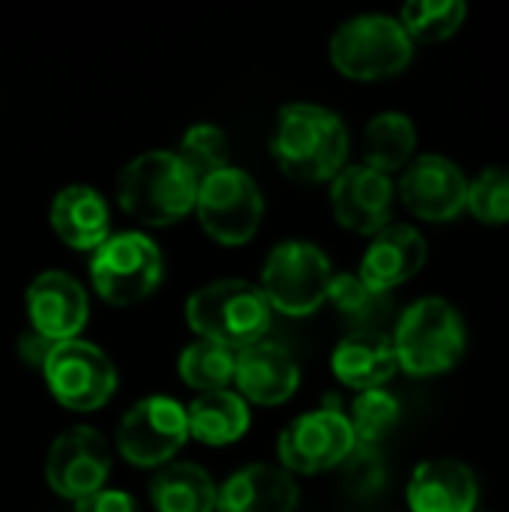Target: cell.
<instances>
[{"label": "cell", "mask_w": 509, "mask_h": 512, "mask_svg": "<svg viewBox=\"0 0 509 512\" xmlns=\"http://www.w3.org/2000/svg\"><path fill=\"white\" fill-rule=\"evenodd\" d=\"M348 129L342 117L321 105H285L276 117L273 159L279 168L303 183L333 180L345 168Z\"/></svg>", "instance_id": "6da1fadb"}, {"label": "cell", "mask_w": 509, "mask_h": 512, "mask_svg": "<svg viewBox=\"0 0 509 512\" xmlns=\"http://www.w3.org/2000/svg\"><path fill=\"white\" fill-rule=\"evenodd\" d=\"M198 180L177 153L153 150L132 159L117 183L120 207L144 225H171L192 213L198 201Z\"/></svg>", "instance_id": "7a4b0ae2"}, {"label": "cell", "mask_w": 509, "mask_h": 512, "mask_svg": "<svg viewBox=\"0 0 509 512\" xmlns=\"http://www.w3.org/2000/svg\"><path fill=\"white\" fill-rule=\"evenodd\" d=\"M186 321L201 339L243 351L264 339L270 327V303L252 282L219 279L186 300Z\"/></svg>", "instance_id": "3957f363"}, {"label": "cell", "mask_w": 509, "mask_h": 512, "mask_svg": "<svg viewBox=\"0 0 509 512\" xmlns=\"http://www.w3.org/2000/svg\"><path fill=\"white\" fill-rule=\"evenodd\" d=\"M396 360L411 375H441L465 354L462 315L441 297L417 300L396 327Z\"/></svg>", "instance_id": "277c9868"}, {"label": "cell", "mask_w": 509, "mask_h": 512, "mask_svg": "<svg viewBox=\"0 0 509 512\" xmlns=\"http://www.w3.org/2000/svg\"><path fill=\"white\" fill-rule=\"evenodd\" d=\"M414 57V42L402 21L390 15H357L330 39V60L345 78L378 81L399 75Z\"/></svg>", "instance_id": "5b68a950"}, {"label": "cell", "mask_w": 509, "mask_h": 512, "mask_svg": "<svg viewBox=\"0 0 509 512\" xmlns=\"http://www.w3.org/2000/svg\"><path fill=\"white\" fill-rule=\"evenodd\" d=\"M165 264L159 246L141 231L111 234L90 261V279L99 297L111 306L147 300L162 282Z\"/></svg>", "instance_id": "8992f818"}, {"label": "cell", "mask_w": 509, "mask_h": 512, "mask_svg": "<svg viewBox=\"0 0 509 512\" xmlns=\"http://www.w3.org/2000/svg\"><path fill=\"white\" fill-rule=\"evenodd\" d=\"M330 279V261L318 246L288 240L270 252L258 288L270 309H279L291 318H306L327 303Z\"/></svg>", "instance_id": "52a82bcc"}, {"label": "cell", "mask_w": 509, "mask_h": 512, "mask_svg": "<svg viewBox=\"0 0 509 512\" xmlns=\"http://www.w3.org/2000/svg\"><path fill=\"white\" fill-rule=\"evenodd\" d=\"M201 228L222 246H243L255 237L261 216H264V198L258 183L240 171V168H222L201 180L198 201H195Z\"/></svg>", "instance_id": "ba28073f"}, {"label": "cell", "mask_w": 509, "mask_h": 512, "mask_svg": "<svg viewBox=\"0 0 509 512\" xmlns=\"http://www.w3.org/2000/svg\"><path fill=\"white\" fill-rule=\"evenodd\" d=\"M51 396L69 411H96L117 390L114 363L90 342H57L42 363Z\"/></svg>", "instance_id": "9c48e42d"}, {"label": "cell", "mask_w": 509, "mask_h": 512, "mask_svg": "<svg viewBox=\"0 0 509 512\" xmlns=\"http://www.w3.org/2000/svg\"><path fill=\"white\" fill-rule=\"evenodd\" d=\"M186 408L168 396H150L129 408L117 429V447L126 462L138 468H156L186 444Z\"/></svg>", "instance_id": "30bf717a"}, {"label": "cell", "mask_w": 509, "mask_h": 512, "mask_svg": "<svg viewBox=\"0 0 509 512\" xmlns=\"http://www.w3.org/2000/svg\"><path fill=\"white\" fill-rule=\"evenodd\" d=\"M357 447L354 429L339 408H321L297 417L279 435V459L285 471L321 474L342 465Z\"/></svg>", "instance_id": "8fae6325"}, {"label": "cell", "mask_w": 509, "mask_h": 512, "mask_svg": "<svg viewBox=\"0 0 509 512\" xmlns=\"http://www.w3.org/2000/svg\"><path fill=\"white\" fill-rule=\"evenodd\" d=\"M111 474V450L105 438L87 426H75L63 432L45 459V480L48 486L69 501H84L102 492Z\"/></svg>", "instance_id": "7c38bea8"}, {"label": "cell", "mask_w": 509, "mask_h": 512, "mask_svg": "<svg viewBox=\"0 0 509 512\" xmlns=\"http://www.w3.org/2000/svg\"><path fill=\"white\" fill-rule=\"evenodd\" d=\"M402 201L408 210L426 222L456 219L468 204V180L456 162L444 156H420L414 159L399 180Z\"/></svg>", "instance_id": "4fadbf2b"}, {"label": "cell", "mask_w": 509, "mask_h": 512, "mask_svg": "<svg viewBox=\"0 0 509 512\" xmlns=\"http://www.w3.org/2000/svg\"><path fill=\"white\" fill-rule=\"evenodd\" d=\"M330 204L348 231L378 234L390 222L393 210V180L369 165H348L333 177Z\"/></svg>", "instance_id": "5bb4252c"}, {"label": "cell", "mask_w": 509, "mask_h": 512, "mask_svg": "<svg viewBox=\"0 0 509 512\" xmlns=\"http://www.w3.org/2000/svg\"><path fill=\"white\" fill-rule=\"evenodd\" d=\"M87 312L90 303L84 288L60 270L36 276L27 288V315L33 333L45 336L54 345L75 339L87 324Z\"/></svg>", "instance_id": "9a60e30c"}, {"label": "cell", "mask_w": 509, "mask_h": 512, "mask_svg": "<svg viewBox=\"0 0 509 512\" xmlns=\"http://www.w3.org/2000/svg\"><path fill=\"white\" fill-rule=\"evenodd\" d=\"M234 381L240 396L255 405H282L297 393L300 369L297 360L276 342H255L237 351Z\"/></svg>", "instance_id": "2e32d148"}, {"label": "cell", "mask_w": 509, "mask_h": 512, "mask_svg": "<svg viewBox=\"0 0 509 512\" xmlns=\"http://www.w3.org/2000/svg\"><path fill=\"white\" fill-rule=\"evenodd\" d=\"M426 264V240L417 228L411 225H387L375 234L369 243L363 264H360V279L378 291L387 294L390 288L408 282L417 276Z\"/></svg>", "instance_id": "e0dca14e"}, {"label": "cell", "mask_w": 509, "mask_h": 512, "mask_svg": "<svg viewBox=\"0 0 509 512\" xmlns=\"http://www.w3.org/2000/svg\"><path fill=\"white\" fill-rule=\"evenodd\" d=\"M408 504L411 512H474L477 477L456 459H429L408 483Z\"/></svg>", "instance_id": "ac0fdd59"}, {"label": "cell", "mask_w": 509, "mask_h": 512, "mask_svg": "<svg viewBox=\"0 0 509 512\" xmlns=\"http://www.w3.org/2000/svg\"><path fill=\"white\" fill-rule=\"evenodd\" d=\"M300 489L288 471L273 465H249L216 492L219 512H294Z\"/></svg>", "instance_id": "d6986e66"}, {"label": "cell", "mask_w": 509, "mask_h": 512, "mask_svg": "<svg viewBox=\"0 0 509 512\" xmlns=\"http://www.w3.org/2000/svg\"><path fill=\"white\" fill-rule=\"evenodd\" d=\"M396 369V348L381 333H351L333 351V375L360 393L381 390V384H387Z\"/></svg>", "instance_id": "ffe728a7"}, {"label": "cell", "mask_w": 509, "mask_h": 512, "mask_svg": "<svg viewBox=\"0 0 509 512\" xmlns=\"http://www.w3.org/2000/svg\"><path fill=\"white\" fill-rule=\"evenodd\" d=\"M51 228L72 249H99L108 240V204L90 186H66L51 201Z\"/></svg>", "instance_id": "44dd1931"}, {"label": "cell", "mask_w": 509, "mask_h": 512, "mask_svg": "<svg viewBox=\"0 0 509 512\" xmlns=\"http://www.w3.org/2000/svg\"><path fill=\"white\" fill-rule=\"evenodd\" d=\"M186 426H189V435L195 441L210 444V447H225V444H234L246 435L249 405L243 396H237L231 390L201 393L186 408Z\"/></svg>", "instance_id": "7402d4cb"}, {"label": "cell", "mask_w": 509, "mask_h": 512, "mask_svg": "<svg viewBox=\"0 0 509 512\" xmlns=\"http://www.w3.org/2000/svg\"><path fill=\"white\" fill-rule=\"evenodd\" d=\"M150 501L156 512H213L216 486L204 468L189 462H174L153 477Z\"/></svg>", "instance_id": "603a6c76"}, {"label": "cell", "mask_w": 509, "mask_h": 512, "mask_svg": "<svg viewBox=\"0 0 509 512\" xmlns=\"http://www.w3.org/2000/svg\"><path fill=\"white\" fill-rule=\"evenodd\" d=\"M414 147H417V129H414L411 117H405L399 111L378 114L375 120H369V126L363 132L366 165L387 177H390V171H399L408 165Z\"/></svg>", "instance_id": "cb8c5ba5"}, {"label": "cell", "mask_w": 509, "mask_h": 512, "mask_svg": "<svg viewBox=\"0 0 509 512\" xmlns=\"http://www.w3.org/2000/svg\"><path fill=\"white\" fill-rule=\"evenodd\" d=\"M234 360L237 351L198 339L180 354V378L198 393L225 390L228 381H234Z\"/></svg>", "instance_id": "d4e9b609"}, {"label": "cell", "mask_w": 509, "mask_h": 512, "mask_svg": "<svg viewBox=\"0 0 509 512\" xmlns=\"http://www.w3.org/2000/svg\"><path fill=\"white\" fill-rule=\"evenodd\" d=\"M468 6L462 0H417L402 9V27L411 42H441L459 30Z\"/></svg>", "instance_id": "484cf974"}, {"label": "cell", "mask_w": 509, "mask_h": 512, "mask_svg": "<svg viewBox=\"0 0 509 512\" xmlns=\"http://www.w3.org/2000/svg\"><path fill=\"white\" fill-rule=\"evenodd\" d=\"M399 402L396 396H390L387 390H366L354 399L351 408V429H354V441L363 447H375L381 444L399 423Z\"/></svg>", "instance_id": "4316f807"}, {"label": "cell", "mask_w": 509, "mask_h": 512, "mask_svg": "<svg viewBox=\"0 0 509 512\" xmlns=\"http://www.w3.org/2000/svg\"><path fill=\"white\" fill-rule=\"evenodd\" d=\"M177 156L195 174V180L201 183L210 174L228 168V138H225V132L219 126L198 123V126L186 129Z\"/></svg>", "instance_id": "83f0119b"}, {"label": "cell", "mask_w": 509, "mask_h": 512, "mask_svg": "<svg viewBox=\"0 0 509 512\" xmlns=\"http://www.w3.org/2000/svg\"><path fill=\"white\" fill-rule=\"evenodd\" d=\"M465 207L486 225L509 222V168H486L474 183H468Z\"/></svg>", "instance_id": "f1b7e54d"}, {"label": "cell", "mask_w": 509, "mask_h": 512, "mask_svg": "<svg viewBox=\"0 0 509 512\" xmlns=\"http://www.w3.org/2000/svg\"><path fill=\"white\" fill-rule=\"evenodd\" d=\"M327 300L348 318L357 324H369L384 312V294L372 291L360 276L354 273H339L330 279V291Z\"/></svg>", "instance_id": "f546056e"}, {"label": "cell", "mask_w": 509, "mask_h": 512, "mask_svg": "<svg viewBox=\"0 0 509 512\" xmlns=\"http://www.w3.org/2000/svg\"><path fill=\"white\" fill-rule=\"evenodd\" d=\"M342 465H345V486L354 495L363 498V495H372V492H378L384 486V462L375 453V447L357 444Z\"/></svg>", "instance_id": "4dcf8cb0"}, {"label": "cell", "mask_w": 509, "mask_h": 512, "mask_svg": "<svg viewBox=\"0 0 509 512\" xmlns=\"http://www.w3.org/2000/svg\"><path fill=\"white\" fill-rule=\"evenodd\" d=\"M75 512H141L135 498L126 495V492H96L84 501H78Z\"/></svg>", "instance_id": "1f68e13d"}, {"label": "cell", "mask_w": 509, "mask_h": 512, "mask_svg": "<svg viewBox=\"0 0 509 512\" xmlns=\"http://www.w3.org/2000/svg\"><path fill=\"white\" fill-rule=\"evenodd\" d=\"M51 348H54V342H48L45 336H39L33 330L21 333V339H18V357L27 366H36V369H42V363H45V357H48Z\"/></svg>", "instance_id": "d6a6232c"}]
</instances>
